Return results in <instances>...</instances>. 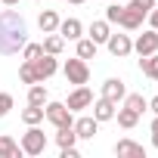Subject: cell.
I'll list each match as a JSON object with an SVG mask.
<instances>
[{
	"label": "cell",
	"instance_id": "obj_5",
	"mask_svg": "<svg viewBox=\"0 0 158 158\" xmlns=\"http://www.w3.org/2000/svg\"><path fill=\"white\" fill-rule=\"evenodd\" d=\"M109 53L115 56V59H124V56H130V50H133V40L127 37V34H109Z\"/></svg>",
	"mask_w": 158,
	"mask_h": 158
},
{
	"label": "cell",
	"instance_id": "obj_8",
	"mask_svg": "<svg viewBox=\"0 0 158 158\" xmlns=\"http://www.w3.org/2000/svg\"><path fill=\"white\" fill-rule=\"evenodd\" d=\"M143 16H146V13H143L139 6H133V3H130V6H121V19H118V25H124V28L133 31V28H139Z\"/></svg>",
	"mask_w": 158,
	"mask_h": 158
},
{
	"label": "cell",
	"instance_id": "obj_19",
	"mask_svg": "<svg viewBox=\"0 0 158 158\" xmlns=\"http://www.w3.org/2000/svg\"><path fill=\"white\" fill-rule=\"evenodd\" d=\"M90 40L93 44H106L109 40V22H93L90 25Z\"/></svg>",
	"mask_w": 158,
	"mask_h": 158
},
{
	"label": "cell",
	"instance_id": "obj_22",
	"mask_svg": "<svg viewBox=\"0 0 158 158\" xmlns=\"http://www.w3.org/2000/svg\"><path fill=\"white\" fill-rule=\"evenodd\" d=\"M136 121H139V115H136L133 109H127V106H124V109L118 112V124H121L124 130H130V127H136Z\"/></svg>",
	"mask_w": 158,
	"mask_h": 158
},
{
	"label": "cell",
	"instance_id": "obj_37",
	"mask_svg": "<svg viewBox=\"0 0 158 158\" xmlns=\"http://www.w3.org/2000/svg\"><path fill=\"white\" fill-rule=\"evenodd\" d=\"M155 6H158V0H155Z\"/></svg>",
	"mask_w": 158,
	"mask_h": 158
},
{
	"label": "cell",
	"instance_id": "obj_2",
	"mask_svg": "<svg viewBox=\"0 0 158 158\" xmlns=\"http://www.w3.org/2000/svg\"><path fill=\"white\" fill-rule=\"evenodd\" d=\"M44 149H47L44 130H37V124H28V130L22 136V152L25 155H44Z\"/></svg>",
	"mask_w": 158,
	"mask_h": 158
},
{
	"label": "cell",
	"instance_id": "obj_12",
	"mask_svg": "<svg viewBox=\"0 0 158 158\" xmlns=\"http://www.w3.org/2000/svg\"><path fill=\"white\" fill-rule=\"evenodd\" d=\"M115 152L118 155H127V158H146V149L139 143H133V139H118L115 143Z\"/></svg>",
	"mask_w": 158,
	"mask_h": 158
},
{
	"label": "cell",
	"instance_id": "obj_28",
	"mask_svg": "<svg viewBox=\"0 0 158 158\" xmlns=\"http://www.w3.org/2000/svg\"><path fill=\"white\" fill-rule=\"evenodd\" d=\"M10 109H13V96L10 93H0V118H6Z\"/></svg>",
	"mask_w": 158,
	"mask_h": 158
},
{
	"label": "cell",
	"instance_id": "obj_32",
	"mask_svg": "<svg viewBox=\"0 0 158 158\" xmlns=\"http://www.w3.org/2000/svg\"><path fill=\"white\" fill-rule=\"evenodd\" d=\"M0 3H3V6H19L22 0H0Z\"/></svg>",
	"mask_w": 158,
	"mask_h": 158
},
{
	"label": "cell",
	"instance_id": "obj_14",
	"mask_svg": "<svg viewBox=\"0 0 158 158\" xmlns=\"http://www.w3.org/2000/svg\"><path fill=\"white\" fill-rule=\"evenodd\" d=\"M65 40H77V37H81V22H77V19H65V22H59V28H56Z\"/></svg>",
	"mask_w": 158,
	"mask_h": 158
},
{
	"label": "cell",
	"instance_id": "obj_11",
	"mask_svg": "<svg viewBox=\"0 0 158 158\" xmlns=\"http://www.w3.org/2000/svg\"><path fill=\"white\" fill-rule=\"evenodd\" d=\"M102 96H106V99H112V102L124 99V96H127V87H124V81H118V77H109V81L102 84Z\"/></svg>",
	"mask_w": 158,
	"mask_h": 158
},
{
	"label": "cell",
	"instance_id": "obj_10",
	"mask_svg": "<svg viewBox=\"0 0 158 158\" xmlns=\"http://www.w3.org/2000/svg\"><path fill=\"white\" fill-rule=\"evenodd\" d=\"M96 130H99V121H96V118H77V121H74V133H77V139H93Z\"/></svg>",
	"mask_w": 158,
	"mask_h": 158
},
{
	"label": "cell",
	"instance_id": "obj_17",
	"mask_svg": "<svg viewBox=\"0 0 158 158\" xmlns=\"http://www.w3.org/2000/svg\"><path fill=\"white\" fill-rule=\"evenodd\" d=\"M124 106H127V109H133L136 115H143V112L149 109V99H146L143 93H127V96H124Z\"/></svg>",
	"mask_w": 158,
	"mask_h": 158
},
{
	"label": "cell",
	"instance_id": "obj_34",
	"mask_svg": "<svg viewBox=\"0 0 158 158\" xmlns=\"http://www.w3.org/2000/svg\"><path fill=\"white\" fill-rule=\"evenodd\" d=\"M152 133H158V115H155V121H152Z\"/></svg>",
	"mask_w": 158,
	"mask_h": 158
},
{
	"label": "cell",
	"instance_id": "obj_35",
	"mask_svg": "<svg viewBox=\"0 0 158 158\" xmlns=\"http://www.w3.org/2000/svg\"><path fill=\"white\" fill-rule=\"evenodd\" d=\"M152 146H155V149H158V133H152Z\"/></svg>",
	"mask_w": 158,
	"mask_h": 158
},
{
	"label": "cell",
	"instance_id": "obj_16",
	"mask_svg": "<svg viewBox=\"0 0 158 158\" xmlns=\"http://www.w3.org/2000/svg\"><path fill=\"white\" fill-rule=\"evenodd\" d=\"M37 25H40L44 34H53V31L59 28V16H56V10H44L40 19H37Z\"/></svg>",
	"mask_w": 158,
	"mask_h": 158
},
{
	"label": "cell",
	"instance_id": "obj_25",
	"mask_svg": "<svg viewBox=\"0 0 158 158\" xmlns=\"http://www.w3.org/2000/svg\"><path fill=\"white\" fill-rule=\"evenodd\" d=\"M77 56H81V59H93L96 56V44L87 37V40H81V37H77Z\"/></svg>",
	"mask_w": 158,
	"mask_h": 158
},
{
	"label": "cell",
	"instance_id": "obj_23",
	"mask_svg": "<svg viewBox=\"0 0 158 158\" xmlns=\"http://www.w3.org/2000/svg\"><path fill=\"white\" fill-rule=\"evenodd\" d=\"M74 139H77V133H74V124H71V127H59V133H56V143H59V149H65V146H74Z\"/></svg>",
	"mask_w": 158,
	"mask_h": 158
},
{
	"label": "cell",
	"instance_id": "obj_26",
	"mask_svg": "<svg viewBox=\"0 0 158 158\" xmlns=\"http://www.w3.org/2000/svg\"><path fill=\"white\" fill-rule=\"evenodd\" d=\"M28 102H31V106H44V102H47V90H44L40 84H31V90H28Z\"/></svg>",
	"mask_w": 158,
	"mask_h": 158
},
{
	"label": "cell",
	"instance_id": "obj_4",
	"mask_svg": "<svg viewBox=\"0 0 158 158\" xmlns=\"http://www.w3.org/2000/svg\"><path fill=\"white\" fill-rule=\"evenodd\" d=\"M44 115H47V121H50V124H56V130H59V127H71V124H74L71 109H68L65 102H50V106L44 109Z\"/></svg>",
	"mask_w": 158,
	"mask_h": 158
},
{
	"label": "cell",
	"instance_id": "obj_24",
	"mask_svg": "<svg viewBox=\"0 0 158 158\" xmlns=\"http://www.w3.org/2000/svg\"><path fill=\"white\" fill-rule=\"evenodd\" d=\"M19 77H22V84H40L37 74H34V62H28V59L19 65Z\"/></svg>",
	"mask_w": 158,
	"mask_h": 158
},
{
	"label": "cell",
	"instance_id": "obj_9",
	"mask_svg": "<svg viewBox=\"0 0 158 158\" xmlns=\"http://www.w3.org/2000/svg\"><path fill=\"white\" fill-rule=\"evenodd\" d=\"M133 50H136L139 56H149V53H155V50H158V31L152 28V31L139 34V37H136V44H133Z\"/></svg>",
	"mask_w": 158,
	"mask_h": 158
},
{
	"label": "cell",
	"instance_id": "obj_3",
	"mask_svg": "<svg viewBox=\"0 0 158 158\" xmlns=\"http://www.w3.org/2000/svg\"><path fill=\"white\" fill-rule=\"evenodd\" d=\"M65 81H68V84H77V87L87 84V81H90L87 59H81V56H77V59H68V62H65Z\"/></svg>",
	"mask_w": 158,
	"mask_h": 158
},
{
	"label": "cell",
	"instance_id": "obj_29",
	"mask_svg": "<svg viewBox=\"0 0 158 158\" xmlns=\"http://www.w3.org/2000/svg\"><path fill=\"white\" fill-rule=\"evenodd\" d=\"M118 19H121V6H118V3L106 6V22H118Z\"/></svg>",
	"mask_w": 158,
	"mask_h": 158
},
{
	"label": "cell",
	"instance_id": "obj_15",
	"mask_svg": "<svg viewBox=\"0 0 158 158\" xmlns=\"http://www.w3.org/2000/svg\"><path fill=\"white\" fill-rule=\"evenodd\" d=\"M139 68L146 77H152V81H158V53H149V56H139Z\"/></svg>",
	"mask_w": 158,
	"mask_h": 158
},
{
	"label": "cell",
	"instance_id": "obj_36",
	"mask_svg": "<svg viewBox=\"0 0 158 158\" xmlns=\"http://www.w3.org/2000/svg\"><path fill=\"white\" fill-rule=\"evenodd\" d=\"M71 3H84V0H71Z\"/></svg>",
	"mask_w": 158,
	"mask_h": 158
},
{
	"label": "cell",
	"instance_id": "obj_33",
	"mask_svg": "<svg viewBox=\"0 0 158 158\" xmlns=\"http://www.w3.org/2000/svg\"><path fill=\"white\" fill-rule=\"evenodd\" d=\"M149 109H152V112H155V115H158V96H155V99H152V102H149Z\"/></svg>",
	"mask_w": 158,
	"mask_h": 158
},
{
	"label": "cell",
	"instance_id": "obj_21",
	"mask_svg": "<svg viewBox=\"0 0 158 158\" xmlns=\"http://www.w3.org/2000/svg\"><path fill=\"white\" fill-rule=\"evenodd\" d=\"M22 121H25V124H40V121H44V106H31V102H28V109L22 112Z\"/></svg>",
	"mask_w": 158,
	"mask_h": 158
},
{
	"label": "cell",
	"instance_id": "obj_7",
	"mask_svg": "<svg viewBox=\"0 0 158 158\" xmlns=\"http://www.w3.org/2000/svg\"><path fill=\"white\" fill-rule=\"evenodd\" d=\"M65 106H68L71 112H81V109L93 106V93H90V90H87V87L81 84V87H77V90H74V93L68 96V102H65Z\"/></svg>",
	"mask_w": 158,
	"mask_h": 158
},
{
	"label": "cell",
	"instance_id": "obj_6",
	"mask_svg": "<svg viewBox=\"0 0 158 158\" xmlns=\"http://www.w3.org/2000/svg\"><path fill=\"white\" fill-rule=\"evenodd\" d=\"M56 56L53 53H44V56H37L34 59V74H37V81H47V77H53L56 74Z\"/></svg>",
	"mask_w": 158,
	"mask_h": 158
},
{
	"label": "cell",
	"instance_id": "obj_27",
	"mask_svg": "<svg viewBox=\"0 0 158 158\" xmlns=\"http://www.w3.org/2000/svg\"><path fill=\"white\" fill-rule=\"evenodd\" d=\"M22 50H25V59L28 62H34L37 56H44V44H25Z\"/></svg>",
	"mask_w": 158,
	"mask_h": 158
},
{
	"label": "cell",
	"instance_id": "obj_1",
	"mask_svg": "<svg viewBox=\"0 0 158 158\" xmlns=\"http://www.w3.org/2000/svg\"><path fill=\"white\" fill-rule=\"evenodd\" d=\"M25 44H28L25 19H22L16 10L0 13V56H13V53H19Z\"/></svg>",
	"mask_w": 158,
	"mask_h": 158
},
{
	"label": "cell",
	"instance_id": "obj_18",
	"mask_svg": "<svg viewBox=\"0 0 158 158\" xmlns=\"http://www.w3.org/2000/svg\"><path fill=\"white\" fill-rule=\"evenodd\" d=\"M19 146H16V139L13 136H0V158H19Z\"/></svg>",
	"mask_w": 158,
	"mask_h": 158
},
{
	"label": "cell",
	"instance_id": "obj_20",
	"mask_svg": "<svg viewBox=\"0 0 158 158\" xmlns=\"http://www.w3.org/2000/svg\"><path fill=\"white\" fill-rule=\"evenodd\" d=\"M62 47H65V37H62V34H50V37L44 40V53L59 56V53H62Z\"/></svg>",
	"mask_w": 158,
	"mask_h": 158
},
{
	"label": "cell",
	"instance_id": "obj_31",
	"mask_svg": "<svg viewBox=\"0 0 158 158\" xmlns=\"http://www.w3.org/2000/svg\"><path fill=\"white\" fill-rule=\"evenodd\" d=\"M149 25H152V28H155V31H158V6H155V10H152V13H149Z\"/></svg>",
	"mask_w": 158,
	"mask_h": 158
},
{
	"label": "cell",
	"instance_id": "obj_13",
	"mask_svg": "<svg viewBox=\"0 0 158 158\" xmlns=\"http://www.w3.org/2000/svg\"><path fill=\"white\" fill-rule=\"evenodd\" d=\"M93 118H96V121H112V118H115V102L106 99V96L96 99V102H93Z\"/></svg>",
	"mask_w": 158,
	"mask_h": 158
},
{
	"label": "cell",
	"instance_id": "obj_30",
	"mask_svg": "<svg viewBox=\"0 0 158 158\" xmlns=\"http://www.w3.org/2000/svg\"><path fill=\"white\" fill-rule=\"evenodd\" d=\"M133 6H139L143 13H149V10H155V0H133Z\"/></svg>",
	"mask_w": 158,
	"mask_h": 158
}]
</instances>
